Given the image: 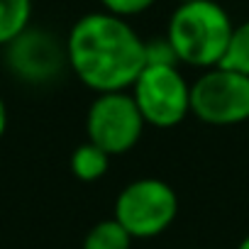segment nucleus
<instances>
[{"mask_svg": "<svg viewBox=\"0 0 249 249\" xmlns=\"http://www.w3.org/2000/svg\"><path fill=\"white\" fill-rule=\"evenodd\" d=\"M232 30L227 10L215 0H191L174 10L166 39L178 61L196 69H215L222 64Z\"/></svg>", "mask_w": 249, "mask_h": 249, "instance_id": "f03ea898", "label": "nucleus"}, {"mask_svg": "<svg viewBox=\"0 0 249 249\" xmlns=\"http://www.w3.org/2000/svg\"><path fill=\"white\" fill-rule=\"evenodd\" d=\"M130 247H132L130 232L115 217L93 225L83 239V249H130Z\"/></svg>", "mask_w": 249, "mask_h": 249, "instance_id": "9d476101", "label": "nucleus"}, {"mask_svg": "<svg viewBox=\"0 0 249 249\" xmlns=\"http://www.w3.org/2000/svg\"><path fill=\"white\" fill-rule=\"evenodd\" d=\"M105 13L117 15V18H130V15H140L144 10H149L157 0H100Z\"/></svg>", "mask_w": 249, "mask_h": 249, "instance_id": "f8f14e48", "label": "nucleus"}, {"mask_svg": "<svg viewBox=\"0 0 249 249\" xmlns=\"http://www.w3.org/2000/svg\"><path fill=\"white\" fill-rule=\"evenodd\" d=\"M107 166H110V154L103 152L93 142L81 144L73 152V157H71V171L81 181H98V178H103Z\"/></svg>", "mask_w": 249, "mask_h": 249, "instance_id": "6e6552de", "label": "nucleus"}, {"mask_svg": "<svg viewBox=\"0 0 249 249\" xmlns=\"http://www.w3.org/2000/svg\"><path fill=\"white\" fill-rule=\"evenodd\" d=\"M178 3H191V0H178Z\"/></svg>", "mask_w": 249, "mask_h": 249, "instance_id": "dca6fc26", "label": "nucleus"}, {"mask_svg": "<svg viewBox=\"0 0 249 249\" xmlns=\"http://www.w3.org/2000/svg\"><path fill=\"white\" fill-rule=\"evenodd\" d=\"M5 127H8V110H5L3 98H0V137L5 135Z\"/></svg>", "mask_w": 249, "mask_h": 249, "instance_id": "4468645a", "label": "nucleus"}, {"mask_svg": "<svg viewBox=\"0 0 249 249\" xmlns=\"http://www.w3.org/2000/svg\"><path fill=\"white\" fill-rule=\"evenodd\" d=\"M132 98L154 127H174L191 112V86L176 64H147L132 83Z\"/></svg>", "mask_w": 249, "mask_h": 249, "instance_id": "20e7f679", "label": "nucleus"}, {"mask_svg": "<svg viewBox=\"0 0 249 249\" xmlns=\"http://www.w3.org/2000/svg\"><path fill=\"white\" fill-rule=\"evenodd\" d=\"M220 66L249 76V20L232 30V37H230V44H227V52Z\"/></svg>", "mask_w": 249, "mask_h": 249, "instance_id": "9b49d317", "label": "nucleus"}, {"mask_svg": "<svg viewBox=\"0 0 249 249\" xmlns=\"http://www.w3.org/2000/svg\"><path fill=\"white\" fill-rule=\"evenodd\" d=\"M237 249H249V234H247V237L239 242V247H237Z\"/></svg>", "mask_w": 249, "mask_h": 249, "instance_id": "2eb2a0df", "label": "nucleus"}, {"mask_svg": "<svg viewBox=\"0 0 249 249\" xmlns=\"http://www.w3.org/2000/svg\"><path fill=\"white\" fill-rule=\"evenodd\" d=\"M69 61L66 47H61L49 32L25 30L8 44L10 71L27 83H47L56 78Z\"/></svg>", "mask_w": 249, "mask_h": 249, "instance_id": "0eeeda50", "label": "nucleus"}, {"mask_svg": "<svg viewBox=\"0 0 249 249\" xmlns=\"http://www.w3.org/2000/svg\"><path fill=\"white\" fill-rule=\"evenodd\" d=\"M176 54L169 44V39H154L147 42V64H176Z\"/></svg>", "mask_w": 249, "mask_h": 249, "instance_id": "ddd939ff", "label": "nucleus"}, {"mask_svg": "<svg viewBox=\"0 0 249 249\" xmlns=\"http://www.w3.org/2000/svg\"><path fill=\"white\" fill-rule=\"evenodd\" d=\"M73 73L98 93L127 90L147 66V42L124 18L110 13L83 15L66 42Z\"/></svg>", "mask_w": 249, "mask_h": 249, "instance_id": "f257e3e1", "label": "nucleus"}, {"mask_svg": "<svg viewBox=\"0 0 249 249\" xmlns=\"http://www.w3.org/2000/svg\"><path fill=\"white\" fill-rule=\"evenodd\" d=\"M32 0H0V44H10L30 27Z\"/></svg>", "mask_w": 249, "mask_h": 249, "instance_id": "1a4fd4ad", "label": "nucleus"}, {"mask_svg": "<svg viewBox=\"0 0 249 249\" xmlns=\"http://www.w3.org/2000/svg\"><path fill=\"white\" fill-rule=\"evenodd\" d=\"M191 112L217 127L249 120V76L225 66L208 69L191 86Z\"/></svg>", "mask_w": 249, "mask_h": 249, "instance_id": "423d86ee", "label": "nucleus"}, {"mask_svg": "<svg viewBox=\"0 0 249 249\" xmlns=\"http://www.w3.org/2000/svg\"><path fill=\"white\" fill-rule=\"evenodd\" d=\"M144 117L132 98V93L115 90V93H100L86 117V132L88 142L98 144L110 157L130 152L144 130Z\"/></svg>", "mask_w": 249, "mask_h": 249, "instance_id": "39448f33", "label": "nucleus"}, {"mask_svg": "<svg viewBox=\"0 0 249 249\" xmlns=\"http://www.w3.org/2000/svg\"><path fill=\"white\" fill-rule=\"evenodd\" d=\"M178 198L174 188L159 178H140L124 186L115 200V220L132 239H149L169 230L176 220Z\"/></svg>", "mask_w": 249, "mask_h": 249, "instance_id": "7ed1b4c3", "label": "nucleus"}]
</instances>
